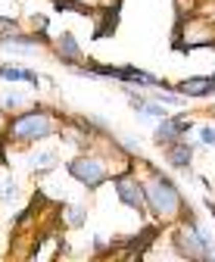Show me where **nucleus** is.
Returning <instances> with one entry per match:
<instances>
[{
    "label": "nucleus",
    "instance_id": "nucleus-6",
    "mask_svg": "<svg viewBox=\"0 0 215 262\" xmlns=\"http://www.w3.org/2000/svg\"><path fill=\"white\" fill-rule=\"evenodd\" d=\"M178 91L181 94H190V97H200L206 91H215V84H212V78H190V81H181Z\"/></svg>",
    "mask_w": 215,
    "mask_h": 262
},
{
    "label": "nucleus",
    "instance_id": "nucleus-1",
    "mask_svg": "<svg viewBox=\"0 0 215 262\" xmlns=\"http://www.w3.org/2000/svg\"><path fill=\"white\" fill-rule=\"evenodd\" d=\"M147 203H150V209L156 212L159 219H172V215L181 209V196H178V190H175L172 181L153 178V181L147 184Z\"/></svg>",
    "mask_w": 215,
    "mask_h": 262
},
{
    "label": "nucleus",
    "instance_id": "nucleus-10",
    "mask_svg": "<svg viewBox=\"0 0 215 262\" xmlns=\"http://www.w3.org/2000/svg\"><path fill=\"white\" fill-rule=\"evenodd\" d=\"M53 159H56L53 153H38V156H32V166H35V169H50Z\"/></svg>",
    "mask_w": 215,
    "mask_h": 262
},
{
    "label": "nucleus",
    "instance_id": "nucleus-5",
    "mask_svg": "<svg viewBox=\"0 0 215 262\" xmlns=\"http://www.w3.org/2000/svg\"><path fill=\"white\" fill-rule=\"evenodd\" d=\"M118 196H122V203H128V206H144V196H140V190H137V184H131V181H118Z\"/></svg>",
    "mask_w": 215,
    "mask_h": 262
},
{
    "label": "nucleus",
    "instance_id": "nucleus-11",
    "mask_svg": "<svg viewBox=\"0 0 215 262\" xmlns=\"http://www.w3.org/2000/svg\"><path fill=\"white\" fill-rule=\"evenodd\" d=\"M69 222H72V225H81V222H84L81 209H75V206H72V209H69Z\"/></svg>",
    "mask_w": 215,
    "mask_h": 262
},
{
    "label": "nucleus",
    "instance_id": "nucleus-15",
    "mask_svg": "<svg viewBox=\"0 0 215 262\" xmlns=\"http://www.w3.org/2000/svg\"><path fill=\"white\" fill-rule=\"evenodd\" d=\"M212 84H215V78H212Z\"/></svg>",
    "mask_w": 215,
    "mask_h": 262
},
{
    "label": "nucleus",
    "instance_id": "nucleus-8",
    "mask_svg": "<svg viewBox=\"0 0 215 262\" xmlns=\"http://www.w3.org/2000/svg\"><path fill=\"white\" fill-rule=\"evenodd\" d=\"M0 75L10 78V81H38L35 72H25V69H7V66H0Z\"/></svg>",
    "mask_w": 215,
    "mask_h": 262
},
{
    "label": "nucleus",
    "instance_id": "nucleus-13",
    "mask_svg": "<svg viewBox=\"0 0 215 262\" xmlns=\"http://www.w3.org/2000/svg\"><path fill=\"white\" fill-rule=\"evenodd\" d=\"M203 141H206V144H215V131H212V128H203Z\"/></svg>",
    "mask_w": 215,
    "mask_h": 262
},
{
    "label": "nucleus",
    "instance_id": "nucleus-4",
    "mask_svg": "<svg viewBox=\"0 0 215 262\" xmlns=\"http://www.w3.org/2000/svg\"><path fill=\"white\" fill-rule=\"evenodd\" d=\"M178 237H181L178 247L187 253V256H206L209 253V237H203V231H200L197 225H184Z\"/></svg>",
    "mask_w": 215,
    "mask_h": 262
},
{
    "label": "nucleus",
    "instance_id": "nucleus-12",
    "mask_svg": "<svg viewBox=\"0 0 215 262\" xmlns=\"http://www.w3.org/2000/svg\"><path fill=\"white\" fill-rule=\"evenodd\" d=\"M63 53H69V56L75 53V44H72V38H63Z\"/></svg>",
    "mask_w": 215,
    "mask_h": 262
},
{
    "label": "nucleus",
    "instance_id": "nucleus-3",
    "mask_svg": "<svg viewBox=\"0 0 215 262\" xmlns=\"http://www.w3.org/2000/svg\"><path fill=\"white\" fill-rule=\"evenodd\" d=\"M69 172H72L78 181H84L87 187H97V184L106 181V169H103L100 159H75L72 166H69Z\"/></svg>",
    "mask_w": 215,
    "mask_h": 262
},
{
    "label": "nucleus",
    "instance_id": "nucleus-14",
    "mask_svg": "<svg viewBox=\"0 0 215 262\" xmlns=\"http://www.w3.org/2000/svg\"><path fill=\"white\" fill-rule=\"evenodd\" d=\"M0 128H4V113H0Z\"/></svg>",
    "mask_w": 215,
    "mask_h": 262
},
{
    "label": "nucleus",
    "instance_id": "nucleus-7",
    "mask_svg": "<svg viewBox=\"0 0 215 262\" xmlns=\"http://www.w3.org/2000/svg\"><path fill=\"white\" fill-rule=\"evenodd\" d=\"M184 128H187V122H162L156 128V141H175Z\"/></svg>",
    "mask_w": 215,
    "mask_h": 262
},
{
    "label": "nucleus",
    "instance_id": "nucleus-9",
    "mask_svg": "<svg viewBox=\"0 0 215 262\" xmlns=\"http://www.w3.org/2000/svg\"><path fill=\"white\" fill-rule=\"evenodd\" d=\"M169 159L175 162V166H184V162L190 159V147H184V144H175V147L169 150Z\"/></svg>",
    "mask_w": 215,
    "mask_h": 262
},
{
    "label": "nucleus",
    "instance_id": "nucleus-2",
    "mask_svg": "<svg viewBox=\"0 0 215 262\" xmlns=\"http://www.w3.org/2000/svg\"><path fill=\"white\" fill-rule=\"evenodd\" d=\"M53 131V119L44 116V113H25L13 122V135L16 138H28V141H38V138H47Z\"/></svg>",
    "mask_w": 215,
    "mask_h": 262
}]
</instances>
